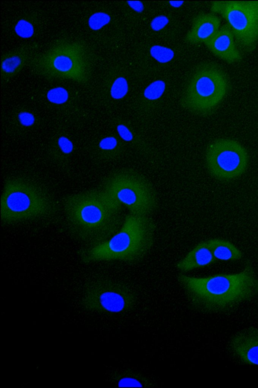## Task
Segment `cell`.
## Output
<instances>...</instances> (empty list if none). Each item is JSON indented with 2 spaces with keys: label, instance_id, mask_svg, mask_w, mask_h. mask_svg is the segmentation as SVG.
Wrapping results in <instances>:
<instances>
[{
  "label": "cell",
  "instance_id": "cell-1",
  "mask_svg": "<svg viewBox=\"0 0 258 388\" xmlns=\"http://www.w3.org/2000/svg\"><path fill=\"white\" fill-rule=\"evenodd\" d=\"M177 280L191 306L206 313L228 311L258 293V278L249 264L234 274L197 277L180 273Z\"/></svg>",
  "mask_w": 258,
  "mask_h": 388
},
{
  "label": "cell",
  "instance_id": "cell-2",
  "mask_svg": "<svg viewBox=\"0 0 258 388\" xmlns=\"http://www.w3.org/2000/svg\"><path fill=\"white\" fill-rule=\"evenodd\" d=\"M64 208L72 234L94 246L115 235L125 219L122 205L103 189L72 195L65 199Z\"/></svg>",
  "mask_w": 258,
  "mask_h": 388
},
{
  "label": "cell",
  "instance_id": "cell-3",
  "mask_svg": "<svg viewBox=\"0 0 258 388\" xmlns=\"http://www.w3.org/2000/svg\"><path fill=\"white\" fill-rule=\"evenodd\" d=\"M156 226L150 216L130 213L118 231L90 249L87 261L119 260L129 263L144 259L153 247Z\"/></svg>",
  "mask_w": 258,
  "mask_h": 388
},
{
  "label": "cell",
  "instance_id": "cell-4",
  "mask_svg": "<svg viewBox=\"0 0 258 388\" xmlns=\"http://www.w3.org/2000/svg\"><path fill=\"white\" fill-rule=\"evenodd\" d=\"M30 65L35 73L48 79L85 84L91 75L90 60L86 48L79 42L68 39H60L34 55Z\"/></svg>",
  "mask_w": 258,
  "mask_h": 388
},
{
  "label": "cell",
  "instance_id": "cell-5",
  "mask_svg": "<svg viewBox=\"0 0 258 388\" xmlns=\"http://www.w3.org/2000/svg\"><path fill=\"white\" fill-rule=\"evenodd\" d=\"M54 210V204L47 193L31 181L13 178L5 183L1 200L3 223L41 218Z\"/></svg>",
  "mask_w": 258,
  "mask_h": 388
},
{
  "label": "cell",
  "instance_id": "cell-6",
  "mask_svg": "<svg viewBox=\"0 0 258 388\" xmlns=\"http://www.w3.org/2000/svg\"><path fill=\"white\" fill-rule=\"evenodd\" d=\"M224 71L213 62H204L194 70L180 99L190 112L203 115L211 112L223 100L229 90Z\"/></svg>",
  "mask_w": 258,
  "mask_h": 388
},
{
  "label": "cell",
  "instance_id": "cell-7",
  "mask_svg": "<svg viewBox=\"0 0 258 388\" xmlns=\"http://www.w3.org/2000/svg\"><path fill=\"white\" fill-rule=\"evenodd\" d=\"M102 189L132 214L150 216L158 206L157 194L151 183L133 170L113 173L105 181Z\"/></svg>",
  "mask_w": 258,
  "mask_h": 388
},
{
  "label": "cell",
  "instance_id": "cell-8",
  "mask_svg": "<svg viewBox=\"0 0 258 388\" xmlns=\"http://www.w3.org/2000/svg\"><path fill=\"white\" fill-rule=\"evenodd\" d=\"M211 10L225 20L243 50L250 52L255 49L258 43V1L212 2Z\"/></svg>",
  "mask_w": 258,
  "mask_h": 388
},
{
  "label": "cell",
  "instance_id": "cell-9",
  "mask_svg": "<svg viewBox=\"0 0 258 388\" xmlns=\"http://www.w3.org/2000/svg\"><path fill=\"white\" fill-rule=\"evenodd\" d=\"M205 162L210 174L220 180H230L242 175L249 162L246 149L233 139L220 138L210 143L205 152Z\"/></svg>",
  "mask_w": 258,
  "mask_h": 388
},
{
  "label": "cell",
  "instance_id": "cell-10",
  "mask_svg": "<svg viewBox=\"0 0 258 388\" xmlns=\"http://www.w3.org/2000/svg\"><path fill=\"white\" fill-rule=\"evenodd\" d=\"M102 308L111 313H122L133 308L137 302L134 291L127 285L112 281L98 283L93 289Z\"/></svg>",
  "mask_w": 258,
  "mask_h": 388
},
{
  "label": "cell",
  "instance_id": "cell-11",
  "mask_svg": "<svg viewBox=\"0 0 258 388\" xmlns=\"http://www.w3.org/2000/svg\"><path fill=\"white\" fill-rule=\"evenodd\" d=\"M228 347L242 363L258 366V329L250 327L235 333L230 339Z\"/></svg>",
  "mask_w": 258,
  "mask_h": 388
},
{
  "label": "cell",
  "instance_id": "cell-12",
  "mask_svg": "<svg viewBox=\"0 0 258 388\" xmlns=\"http://www.w3.org/2000/svg\"><path fill=\"white\" fill-rule=\"evenodd\" d=\"M204 43L215 55L229 63H236L242 59L234 36L227 24L220 27Z\"/></svg>",
  "mask_w": 258,
  "mask_h": 388
},
{
  "label": "cell",
  "instance_id": "cell-13",
  "mask_svg": "<svg viewBox=\"0 0 258 388\" xmlns=\"http://www.w3.org/2000/svg\"><path fill=\"white\" fill-rule=\"evenodd\" d=\"M220 19L212 13H202L192 19L191 27L185 39L191 44L205 43L220 29Z\"/></svg>",
  "mask_w": 258,
  "mask_h": 388
},
{
  "label": "cell",
  "instance_id": "cell-14",
  "mask_svg": "<svg viewBox=\"0 0 258 388\" xmlns=\"http://www.w3.org/2000/svg\"><path fill=\"white\" fill-rule=\"evenodd\" d=\"M30 47L22 46L9 51L1 57V81L5 82L20 73L34 55Z\"/></svg>",
  "mask_w": 258,
  "mask_h": 388
},
{
  "label": "cell",
  "instance_id": "cell-15",
  "mask_svg": "<svg viewBox=\"0 0 258 388\" xmlns=\"http://www.w3.org/2000/svg\"><path fill=\"white\" fill-rule=\"evenodd\" d=\"M207 241H203L193 248L176 265L177 269L185 272L208 266L215 262Z\"/></svg>",
  "mask_w": 258,
  "mask_h": 388
},
{
  "label": "cell",
  "instance_id": "cell-16",
  "mask_svg": "<svg viewBox=\"0 0 258 388\" xmlns=\"http://www.w3.org/2000/svg\"><path fill=\"white\" fill-rule=\"evenodd\" d=\"M97 156L103 161L119 158L124 150V142L118 135H109L101 138L96 147Z\"/></svg>",
  "mask_w": 258,
  "mask_h": 388
},
{
  "label": "cell",
  "instance_id": "cell-17",
  "mask_svg": "<svg viewBox=\"0 0 258 388\" xmlns=\"http://www.w3.org/2000/svg\"><path fill=\"white\" fill-rule=\"evenodd\" d=\"M207 242L216 260L236 261L240 260L242 257L241 251L232 243L227 240L212 239Z\"/></svg>",
  "mask_w": 258,
  "mask_h": 388
},
{
  "label": "cell",
  "instance_id": "cell-18",
  "mask_svg": "<svg viewBox=\"0 0 258 388\" xmlns=\"http://www.w3.org/2000/svg\"><path fill=\"white\" fill-rule=\"evenodd\" d=\"M115 128L118 136L124 143H126L136 148L145 150L146 145L138 134L127 122L117 120L115 122Z\"/></svg>",
  "mask_w": 258,
  "mask_h": 388
},
{
  "label": "cell",
  "instance_id": "cell-19",
  "mask_svg": "<svg viewBox=\"0 0 258 388\" xmlns=\"http://www.w3.org/2000/svg\"><path fill=\"white\" fill-rule=\"evenodd\" d=\"M150 383L147 378L132 371H125L117 382L118 387H147Z\"/></svg>",
  "mask_w": 258,
  "mask_h": 388
},
{
  "label": "cell",
  "instance_id": "cell-20",
  "mask_svg": "<svg viewBox=\"0 0 258 388\" xmlns=\"http://www.w3.org/2000/svg\"><path fill=\"white\" fill-rule=\"evenodd\" d=\"M15 32L20 37L29 38L34 33V27L32 23L27 19L19 20L15 26Z\"/></svg>",
  "mask_w": 258,
  "mask_h": 388
},
{
  "label": "cell",
  "instance_id": "cell-21",
  "mask_svg": "<svg viewBox=\"0 0 258 388\" xmlns=\"http://www.w3.org/2000/svg\"><path fill=\"white\" fill-rule=\"evenodd\" d=\"M54 144H56L57 154L60 156V157L67 158L73 151L74 145L73 142L66 136H59L56 139Z\"/></svg>",
  "mask_w": 258,
  "mask_h": 388
},
{
  "label": "cell",
  "instance_id": "cell-22",
  "mask_svg": "<svg viewBox=\"0 0 258 388\" xmlns=\"http://www.w3.org/2000/svg\"><path fill=\"white\" fill-rule=\"evenodd\" d=\"M110 20V16L103 12L92 14L89 18L88 25L93 30H98L107 25Z\"/></svg>",
  "mask_w": 258,
  "mask_h": 388
},
{
  "label": "cell",
  "instance_id": "cell-23",
  "mask_svg": "<svg viewBox=\"0 0 258 388\" xmlns=\"http://www.w3.org/2000/svg\"><path fill=\"white\" fill-rule=\"evenodd\" d=\"M69 94L67 91L62 87H56L49 90L47 93L48 100L52 103L61 104L67 102Z\"/></svg>",
  "mask_w": 258,
  "mask_h": 388
},
{
  "label": "cell",
  "instance_id": "cell-24",
  "mask_svg": "<svg viewBox=\"0 0 258 388\" xmlns=\"http://www.w3.org/2000/svg\"><path fill=\"white\" fill-rule=\"evenodd\" d=\"M127 89L128 86L126 80L122 77H118L111 86L110 95L115 99H120L126 94Z\"/></svg>",
  "mask_w": 258,
  "mask_h": 388
},
{
  "label": "cell",
  "instance_id": "cell-25",
  "mask_svg": "<svg viewBox=\"0 0 258 388\" xmlns=\"http://www.w3.org/2000/svg\"><path fill=\"white\" fill-rule=\"evenodd\" d=\"M164 88V84L162 81L155 82L147 88L144 92V96L149 100L157 99L162 95Z\"/></svg>",
  "mask_w": 258,
  "mask_h": 388
},
{
  "label": "cell",
  "instance_id": "cell-26",
  "mask_svg": "<svg viewBox=\"0 0 258 388\" xmlns=\"http://www.w3.org/2000/svg\"><path fill=\"white\" fill-rule=\"evenodd\" d=\"M151 53L154 58L162 62L170 60L173 55L171 50L158 46L153 47L151 50Z\"/></svg>",
  "mask_w": 258,
  "mask_h": 388
},
{
  "label": "cell",
  "instance_id": "cell-27",
  "mask_svg": "<svg viewBox=\"0 0 258 388\" xmlns=\"http://www.w3.org/2000/svg\"><path fill=\"white\" fill-rule=\"evenodd\" d=\"M20 124L24 126H31L35 122V117L33 114L28 111H22L18 116Z\"/></svg>",
  "mask_w": 258,
  "mask_h": 388
},
{
  "label": "cell",
  "instance_id": "cell-28",
  "mask_svg": "<svg viewBox=\"0 0 258 388\" xmlns=\"http://www.w3.org/2000/svg\"><path fill=\"white\" fill-rule=\"evenodd\" d=\"M167 23V19L163 16H160L155 18L151 24L153 29L159 30L162 29Z\"/></svg>",
  "mask_w": 258,
  "mask_h": 388
},
{
  "label": "cell",
  "instance_id": "cell-29",
  "mask_svg": "<svg viewBox=\"0 0 258 388\" xmlns=\"http://www.w3.org/2000/svg\"><path fill=\"white\" fill-rule=\"evenodd\" d=\"M128 3L133 9L138 12H141L143 10V5L140 2H129Z\"/></svg>",
  "mask_w": 258,
  "mask_h": 388
},
{
  "label": "cell",
  "instance_id": "cell-30",
  "mask_svg": "<svg viewBox=\"0 0 258 388\" xmlns=\"http://www.w3.org/2000/svg\"><path fill=\"white\" fill-rule=\"evenodd\" d=\"M170 4L172 6H174L175 7H179V6H180L182 4V2H170Z\"/></svg>",
  "mask_w": 258,
  "mask_h": 388
}]
</instances>
